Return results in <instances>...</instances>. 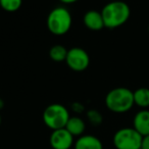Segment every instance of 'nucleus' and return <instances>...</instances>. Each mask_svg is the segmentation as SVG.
<instances>
[{"label":"nucleus","instance_id":"1","mask_svg":"<svg viewBox=\"0 0 149 149\" xmlns=\"http://www.w3.org/2000/svg\"><path fill=\"white\" fill-rule=\"evenodd\" d=\"M104 27L116 29L125 25L130 19V6L122 0H113L103 6L101 10Z\"/></svg>","mask_w":149,"mask_h":149},{"label":"nucleus","instance_id":"2","mask_svg":"<svg viewBox=\"0 0 149 149\" xmlns=\"http://www.w3.org/2000/svg\"><path fill=\"white\" fill-rule=\"evenodd\" d=\"M133 91L126 87H118L110 90L105 97V105L110 111L124 113L134 106Z\"/></svg>","mask_w":149,"mask_h":149},{"label":"nucleus","instance_id":"3","mask_svg":"<svg viewBox=\"0 0 149 149\" xmlns=\"http://www.w3.org/2000/svg\"><path fill=\"white\" fill-rule=\"evenodd\" d=\"M46 24L50 33L55 36H62L72 28V17L68 8L58 6L49 13Z\"/></svg>","mask_w":149,"mask_h":149},{"label":"nucleus","instance_id":"4","mask_svg":"<svg viewBox=\"0 0 149 149\" xmlns=\"http://www.w3.org/2000/svg\"><path fill=\"white\" fill-rule=\"evenodd\" d=\"M70 118V116L68 108L59 103L50 104L43 111L44 124L52 131L65 128Z\"/></svg>","mask_w":149,"mask_h":149},{"label":"nucleus","instance_id":"5","mask_svg":"<svg viewBox=\"0 0 149 149\" xmlns=\"http://www.w3.org/2000/svg\"><path fill=\"white\" fill-rule=\"evenodd\" d=\"M116 149H141L142 136L134 128H122L116 132L112 139Z\"/></svg>","mask_w":149,"mask_h":149},{"label":"nucleus","instance_id":"6","mask_svg":"<svg viewBox=\"0 0 149 149\" xmlns=\"http://www.w3.org/2000/svg\"><path fill=\"white\" fill-rule=\"evenodd\" d=\"M65 62L70 70L74 72H83L90 64V56L85 49L81 47H72L68 49Z\"/></svg>","mask_w":149,"mask_h":149},{"label":"nucleus","instance_id":"7","mask_svg":"<svg viewBox=\"0 0 149 149\" xmlns=\"http://www.w3.org/2000/svg\"><path fill=\"white\" fill-rule=\"evenodd\" d=\"M49 142L52 149H70L74 144V136L65 128L52 131Z\"/></svg>","mask_w":149,"mask_h":149},{"label":"nucleus","instance_id":"8","mask_svg":"<svg viewBox=\"0 0 149 149\" xmlns=\"http://www.w3.org/2000/svg\"><path fill=\"white\" fill-rule=\"evenodd\" d=\"M133 128L141 135H149V110L141 109L135 114L133 118Z\"/></svg>","mask_w":149,"mask_h":149},{"label":"nucleus","instance_id":"9","mask_svg":"<svg viewBox=\"0 0 149 149\" xmlns=\"http://www.w3.org/2000/svg\"><path fill=\"white\" fill-rule=\"evenodd\" d=\"M84 25L86 28L92 31H100L104 28V22L102 17L101 11L89 10L84 15L83 17Z\"/></svg>","mask_w":149,"mask_h":149},{"label":"nucleus","instance_id":"10","mask_svg":"<svg viewBox=\"0 0 149 149\" xmlns=\"http://www.w3.org/2000/svg\"><path fill=\"white\" fill-rule=\"evenodd\" d=\"M74 149H103V145L99 138L93 135H82L74 141Z\"/></svg>","mask_w":149,"mask_h":149},{"label":"nucleus","instance_id":"11","mask_svg":"<svg viewBox=\"0 0 149 149\" xmlns=\"http://www.w3.org/2000/svg\"><path fill=\"white\" fill-rule=\"evenodd\" d=\"M65 129L74 137H80L85 132L86 125L85 122L79 116H70L66 123Z\"/></svg>","mask_w":149,"mask_h":149},{"label":"nucleus","instance_id":"12","mask_svg":"<svg viewBox=\"0 0 149 149\" xmlns=\"http://www.w3.org/2000/svg\"><path fill=\"white\" fill-rule=\"evenodd\" d=\"M134 94V103L142 109L149 107V89L146 87L138 88L133 92Z\"/></svg>","mask_w":149,"mask_h":149},{"label":"nucleus","instance_id":"13","mask_svg":"<svg viewBox=\"0 0 149 149\" xmlns=\"http://www.w3.org/2000/svg\"><path fill=\"white\" fill-rule=\"evenodd\" d=\"M68 51L64 46L62 45H54L50 48L49 50V56L53 61L56 62H61V61H65L66 55H68Z\"/></svg>","mask_w":149,"mask_h":149},{"label":"nucleus","instance_id":"14","mask_svg":"<svg viewBox=\"0 0 149 149\" xmlns=\"http://www.w3.org/2000/svg\"><path fill=\"white\" fill-rule=\"evenodd\" d=\"M23 4V0H0V6L7 13H15L19 10Z\"/></svg>","mask_w":149,"mask_h":149},{"label":"nucleus","instance_id":"15","mask_svg":"<svg viewBox=\"0 0 149 149\" xmlns=\"http://www.w3.org/2000/svg\"><path fill=\"white\" fill-rule=\"evenodd\" d=\"M88 118H89L90 122H91L92 124L96 125V126L101 124V122H102L101 114H100L98 111H96V110H90V111L88 112Z\"/></svg>","mask_w":149,"mask_h":149},{"label":"nucleus","instance_id":"16","mask_svg":"<svg viewBox=\"0 0 149 149\" xmlns=\"http://www.w3.org/2000/svg\"><path fill=\"white\" fill-rule=\"evenodd\" d=\"M141 149H149V135H146V136L142 137Z\"/></svg>","mask_w":149,"mask_h":149},{"label":"nucleus","instance_id":"17","mask_svg":"<svg viewBox=\"0 0 149 149\" xmlns=\"http://www.w3.org/2000/svg\"><path fill=\"white\" fill-rule=\"evenodd\" d=\"M59 1L62 3H64V4H72V3L77 2V1H79V0H59Z\"/></svg>","mask_w":149,"mask_h":149},{"label":"nucleus","instance_id":"18","mask_svg":"<svg viewBox=\"0 0 149 149\" xmlns=\"http://www.w3.org/2000/svg\"><path fill=\"white\" fill-rule=\"evenodd\" d=\"M0 125H1V114H0Z\"/></svg>","mask_w":149,"mask_h":149},{"label":"nucleus","instance_id":"19","mask_svg":"<svg viewBox=\"0 0 149 149\" xmlns=\"http://www.w3.org/2000/svg\"><path fill=\"white\" fill-rule=\"evenodd\" d=\"M148 32H149V25H148Z\"/></svg>","mask_w":149,"mask_h":149}]
</instances>
